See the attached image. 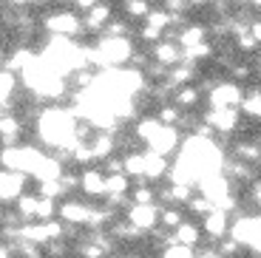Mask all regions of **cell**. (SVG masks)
Here are the masks:
<instances>
[{"label": "cell", "mask_w": 261, "mask_h": 258, "mask_svg": "<svg viewBox=\"0 0 261 258\" xmlns=\"http://www.w3.org/2000/svg\"><path fill=\"white\" fill-rule=\"evenodd\" d=\"M48 34H57V37H77L83 32V20L77 17L74 12H51L46 20H43Z\"/></svg>", "instance_id": "obj_1"}, {"label": "cell", "mask_w": 261, "mask_h": 258, "mask_svg": "<svg viewBox=\"0 0 261 258\" xmlns=\"http://www.w3.org/2000/svg\"><path fill=\"white\" fill-rule=\"evenodd\" d=\"M244 91L236 80H224V83H216V88L210 91V105L213 108H242Z\"/></svg>", "instance_id": "obj_2"}, {"label": "cell", "mask_w": 261, "mask_h": 258, "mask_svg": "<svg viewBox=\"0 0 261 258\" xmlns=\"http://www.w3.org/2000/svg\"><path fill=\"white\" fill-rule=\"evenodd\" d=\"M204 122L216 128V134H233L239 128V108H210L204 114Z\"/></svg>", "instance_id": "obj_3"}, {"label": "cell", "mask_w": 261, "mask_h": 258, "mask_svg": "<svg viewBox=\"0 0 261 258\" xmlns=\"http://www.w3.org/2000/svg\"><path fill=\"white\" fill-rule=\"evenodd\" d=\"M153 60L168 65V68H173V65L185 63V48L176 40H159V43L153 45Z\"/></svg>", "instance_id": "obj_4"}, {"label": "cell", "mask_w": 261, "mask_h": 258, "mask_svg": "<svg viewBox=\"0 0 261 258\" xmlns=\"http://www.w3.org/2000/svg\"><path fill=\"white\" fill-rule=\"evenodd\" d=\"M23 185H26V176L20 170H3V176H0V199L6 204L17 201L23 196Z\"/></svg>", "instance_id": "obj_5"}, {"label": "cell", "mask_w": 261, "mask_h": 258, "mask_svg": "<svg viewBox=\"0 0 261 258\" xmlns=\"http://www.w3.org/2000/svg\"><path fill=\"white\" fill-rule=\"evenodd\" d=\"M159 219H162V213H159L153 204H134V207H128V221L134 227H139V230H153Z\"/></svg>", "instance_id": "obj_6"}, {"label": "cell", "mask_w": 261, "mask_h": 258, "mask_svg": "<svg viewBox=\"0 0 261 258\" xmlns=\"http://www.w3.org/2000/svg\"><path fill=\"white\" fill-rule=\"evenodd\" d=\"M176 145H179V131H176V125H162V131H159V134L148 142V150L168 156V153H173V150H176Z\"/></svg>", "instance_id": "obj_7"}, {"label": "cell", "mask_w": 261, "mask_h": 258, "mask_svg": "<svg viewBox=\"0 0 261 258\" xmlns=\"http://www.w3.org/2000/svg\"><path fill=\"white\" fill-rule=\"evenodd\" d=\"M91 210H94V207H88L85 201H63L57 213H60V219H63V221L80 227V224H88V216H91Z\"/></svg>", "instance_id": "obj_8"}, {"label": "cell", "mask_w": 261, "mask_h": 258, "mask_svg": "<svg viewBox=\"0 0 261 258\" xmlns=\"http://www.w3.org/2000/svg\"><path fill=\"white\" fill-rule=\"evenodd\" d=\"M199 187H202V196H207L210 201H219L224 199V196H230V185H227V176L222 173H213V176H204L202 182H199Z\"/></svg>", "instance_id": "obj_9"}, {"label": "cell", "mask_w": 261, "mask_h": 258, "mask_svg": "<svg viewBox=\"0 0 261 258\" xmlns=\"http://www.w3.org/2000/svg\"><path fill=\"white\" fill-rule=\"evenodd\" d=\"M230 216L224 213V210H213V213H207L204 216V233H207L210 239H216V241H222L224 236L230 233Z\"/></svg>", "instance_id": "obj_10"}, {"label": "cell", "mask_w": 261, "mask_h": 258, "mask_svg": "<svg viewBox=\"0 0 261 258\" xmlns=\"http://www.w3.org/2000/svg\"><path fill=\"white\" fill-rule=\"evenodd\" d=\"M108 23H111V6H108V3H97L94 9H88V14H85V20H83L85 32L108 29Z\"/></svg>", "instance_id": "obj_11"}, {"label": "cell", "mask_w": 261, "mask_h": 258, "mask_svg": "<svg viewBox=\"0 0 261 258\" xmlns=\"http://www.w3.org/2000/svg\"><path fill=\"white\" fill-rule=\"evenodd\" d=\"M88 196H105L108 193V176L99 170H83V185H80Z\"/></svg>", "instance_id": "obj_12"}, {"label": "cell", "mask_w": 261, "mask_h": 258, "mask_svg": "<svg viewBox=\"0 0 261 258\" xmlns=\"http://www.w3.org/2000/svg\"><path fill=\"white\" fill-rule=\"evenodd\" d=\"M207 29L204 26H196V23H190V26H185V29H179V34H176V43L182 45V48H193V45H202V43H207Z\"/></svg>", "instance_id": "obj_13"}, {"label": "cell", "mask_w": 261, "mask_h": 258, "mask_svg": "<svg viewBox=\"0 0 261 258\" xmlns=\"http://www.w3.org/2000/svg\"><path fill=\"white\" fill-rule=\"evenodd\" d=\"M168 173V156L153 153V150H145V179L156 182Z\"/></svg>", "instance_id": "obj_14"}, {"label": "cell", "mask_w": 261, "mask_h": 258, "mask_svg": "<svg viewBox=\"0 0 261 258\" xmlns=\"http://www.w3.org/2000/svg\"><path fill=\"white\" fill-rule=\"evenodd\" d=\"M199 99H202V88H199V85H182V88L173 91V105H179L182 111L196 108Z\"/></svg>", "instance_id": "obj_15"}, {"label": "cell", "mask_w": 261, "mask_h": 258, "mask_svg": "<svg viewBox=\"0 0 261 258\" xmlns=\"http://www.w3.org/2000/svg\"><path fill=\"white\" fill-rule=\"evenodd\" d=\"M0 131H3V145H6V148H12V145L20 139V134H23V122H20L17 116H12V114H3Z\"/></svg>", "instance_id": "obj_16"}, {"label": "cell", "mask_w": 261, "mask_h": 258, "mask_svg": "<svg viewBox=\"0 0 261 258\" xmlns=\"http://www.w3.org/2000/svg\"><path fill=\"white\" fill-rule=\"evenodd\" d=\"M196 77V65L193 63H179L170 68L168 74V83L173 85V88H182V85H190V80Z\"/></svg>", "instance_id": "obj_17"}, {"label": "cell", "mask_w": 261, "mask_h": 258, "mask_svg": "<svg viewBox=\"0 0 261 258\" xmlns=\"http://www.w3.org/2000/svg\"><path fill=\"white\" fill-rule=\"evenodd\" d=\"M37 207H40V196L23 193L17 199V213L23 216V221H37Z\"/></svg>", "instance_id": "obj_18"}, {"label": "cell", "mask_w": 261, "mask_h": 258, "mask_svg": "<svg viewBox=\"0 0 261 258\" xmlns=\"http://www.w3.org/2000/svg\"><path fill=\"white\" fill-rule=\"evenodd\" d=\"M173 236H176V244H185V247L199 244V227L190 224V221H182V224L173 230Z\"/></svg>", "instance_id": "obj_19"}, {"label": "cell", "mask_w": 261, "mask_h": 258, "mask_svg": "<svg viewBox=\"0 0 261 258\" xmlns=\"http://www.w3.org/2000/svg\"><path fill=\"white\" fill-rule=\"evenodd\" d=\"M159 131H162V122H159V119H153V116H145V119H139V122H137V136L142 139L145 145H148L150 139L159 134Z\"/></svg>", "instance_id": "obj_20"}, {"label": "cell", "mask_w": 261, "mask_h": 258, "mask_svg": "<svg viewBox=\"0 0 261 258\" xmlns=\"http://www.w3.org/2000/svg\"><path fill=\"white\" fill-rule=\"evenodd\" d=\"M91 148H94V156H97V159H111V153H114V148H117V142H114V136H111V134H99L97 139L91 142Z\"/></svg>", "instance_id": "obj_21"}, {"label": "cell", "mask_w": 261, "mask_h": 258, "mask_svg": "<svg viewBox=\"0 0 261 258\" xmlns=\"http://www.w3.org/2000/svg\"><path fill=\"white\" fill-rule=\"evenodd\" d=\"M236 159L247 162V165L258 162L261 159V145L258 142H239V145H236Z\"/></svg>", "instance_id": "obj_22"}, {"label": "cell", "mask_w": 261, "mask_h": 258, "mask_svg": "<svg viewBox=\"0 0 261 258\" xmlns=\"http://www.w3.org/2000/svg\"><path fill=\"white\" fill-rule=\"evenodd\" d=\"M156 119L162 125H179V122H182V108H179V105H173V102H165V105H159Z\"/></svg>", "instance_id": "obj_23"}, {"label": "cell", "mask_w": 261, "mask_h": 258, "mask_svg": "<svg viewBox=\"0 0 261 258\" xmlns=\"http://www.w3.org/2000/svg\"><path fill=\"white\" fill-rule=\"evenodd\" d=\"M125 173L145 179V153H128L125 156Z\"/></svg>", "instance_id": "obj_24"}, {"label": "cell", "mask_w": 261, "mask_h": 258, "mask_svg": "<svg viewBox=\"0 0 261 258\" xmlns=\"http://www.w3.org/2000/svg\"><path fill=\"white\" fill-rule=\"evenodd\" d=\"M242 111L247 116H253V119H261V91H250L242 99Z\"/></svg>", "instance_id": "obj_25"}, {"label": "cell", "mask_w": 261, "mask_h": 258, "mask_svg": "<svg viewBox=\"0 0 261 258\" xmlns=\"http://www.w3.org/2000/svg\"><path fill=\"white\" fill-rule=\"evenodd\" d=\"M125 14H128L130 20H142L150 14V6H148V0H128L125 3Z\"/></svg>", "instance_id": "obj_26"}, {"label": "cell", "mask_w": 261, "mask_h": 258, "mask_svg": "<svg viewBox=\"0 0 261 258\" xmlns=\"http://www.w3.org/2000/svg\"><path fill=\"white\" fill-rule=\"evenodd\" d=\"M128 193V176L125 173H108V193Z\"/></svg>", "instance_id": "obj_27"}, {"label": "cell", "mask_w": 261, "mask_h": 258, "mask_svg": "<svg viewBox=\"0 0 261 258\" xmlns=\"http://www.w3.org/2000/svg\"><path fill=\"white\" fill-rule=\"evenodd\" d=\"M65 193V185L60 179L54 182H40V196H46V199H57V196Z\"/></svg>", "instance_id": "obj_28"}, {"label": "cell", "mask_w": 261, "mask_h": 258, "mask_svg": "<svg viewBox=\"0 0 261 258\" xmlns=\"http://www.w3.org/2000/svg\"><path fill=\"white\" fill-rule=\"evenodd\" d=\"M227 173L233 176V179H239V182H247L250 179V165L242 162V159H236L233 165H227Z\"/></svg>", "instance_id": "obj_29"}, {"label": "cell", "mask_w": 261, "mask_h": 258, "mask_svg": "<svg viewBox=\"0 0 261 258\" xmlns=\"http://www.w3.org/2000/svg\"><path fill=\"white\" fill-rule=\"evenodd\" d=\"M162 258H196V255H193V247H185V244H170V247H165Z\"/></svg>", "instance_id": "obj_30"}, {"label": "cell", "mask_w": 261, "mask_h": 258, "mask_svg": "<svg viewBox=\"0 0 261 258\" xmlns=\"http://www.w3.org/2000/svg\"><path fill=\"white\" fill-rule=\"evenodd\" d=\"M188 204H190V210H193V213H202V216H207V213H213V210H216V204L207 199V196H202V199L196 196V199L188 201Z\"/></svg>", "instance_id": "obj_31"}, {"label": "cell", "mask_w": 261, "mask_h": 258, "mask_svg": "<svg viewBox=\"0 0 261 258\" xmlns=\"http://www.w3.org/2000/svg\"><path fill=\"white\" fill-rule=\"evenodd\" d=\"M139 37H142L145 43H153V45H156L159 40H165V32H162V29H156V26H148V23H145V29L139 32Z\"/></svg>", "instance_id": "obj_32"}, {"label": "cell", "mask_w": 261, "mask_h": 258, "mask_svg": "<svg viewBox=\"0 0 261 258\" xmlns=\"http://www.w3.org/2000/svg\"><path fill=\"white\" fill-rule=\"evenodd\" d=\"M128 32H130V26L125 20H111L108 29H105V34H111V37H128Z\"/></svg>", "instance_id": "obj_33"}, {"label": "cell", "mask_w": 261, "mask_h": 258, "mask_svg": "<svg viewBox=\"0 0 261 258\" xmlns=\"http://www.w3.org/2000/svg\"><path fill=\"white\" fill-rule=\"evenodd\" d=\"M239 244H242V241H236L233 236H230V239H222V244H219V255H222V258H233L236 252H239Z\"/></svg>", "instance_id": "obj_34"}, {"label": "cell", "mask_w": 261, "mask_h": 258, "mask_svg": "<svg viewBox=\"0 0 261 258\" xmlns=\"http://www.w3.org/2000/svg\"><path fill=\"white\" fill-rule=\"evenodd\" d=\"M182 221L185 219H182V213H179V210H165V213H162V224L168 227V230H176Z\"/></svg>", "instance_id": "obj_35"}, {"label": "cell", "mask_w": 261, "mask_h": 258, "mask_svg": "<svg viewBox=\"0 0 261 258\" xmlns=\"http://www.w3.org/2000/svg\"><path fill=\"white\" fill-rule=\"evenodd\" d=\"M190 187L193 185H170V193H173V201H190Z\"/></svg>", "instance_id": "obj_36"}, {"label": "cell", "mask_w": 261, "mask_h": 258, "mask_svg": "<svg viewBox=\"0 0 261 258\" xmlns=\"http://www.w3.org/2000/svg\"><path fill=\"white\" fill-rule=\"evenodd\" d=\"M134 204H153V190L150 187H137L134 190Z\"/></svg>", "instance_id": "obj_37"}, {"label": "cell", "mask_w": 261, "mask_h": 258, "mask_svg": "<svg viewBox=\"0 0 261 258\" xmlns=\"http://www.w3.org/2000/svg\"><path fill=\"white\" fill-rule=\"evenodd\" d=\"M190 0H165V9H168L170 14H182L185 9H188Z\"/></svg>", "instance_id": "obj_38"}, {"label": "cell", "mask_w": 261, "mask_h": 258, "mask_svg": "<svg viewBox=\"0 0 261 258\" xmlns=\"http://www.w3.org/2000/svg\"><path fill=\"white\" fill-rule=\"evenodd\" d=\"M148 57H145V54H137L134 51V57H130V68H137V71H145V68H148Z\"/></svg>", "instance_id": "obj_39"}, {"label": "cell", "mask_w": 261, "mask_h": 258, "mask_svg": "<svg viewBox=\"0 0 261 258\" xmlns=\"http://www.w3.org/2000/svg\"><path fill=\"white\" fill-rule=\"evenodd\" d=\"M210 6L216 14H224V17L230 14V0H210Z\"/></svg>", "instance_id": "obj_40"}, {"label": "cell", "mask_w": 261, "mask_h": 258, "mask_svg": "<svg viewBox=\"0 0 261 258\" xmlns=\"http://www.w3.org/2000/svg\"><path fill=\"white\" fill-rule=\"evenodd\" d=\"M250 77V65H233V80H247Z\"/></svg>", "instance_id": "obj_41"}, {"label": "cell", "mask_w": 261, "mask_h": 258, "mask_svg": "<svg viewBox=\"0 0 261 258\" xmlns=\"http://www.w3.org/2000/svg\"><path fill=\"white\" fill-rule=\"evenodd\" d=\"M250 32H253V37L258 40V45H261V20H253V23H250Z\"/></svg>", "instance_id": "obj_42"}, {"label": "cell", "mask_w": 261, "mask_h": 258, "mask_svg": "<svg viewBox=\"0 0 261 258\" xmlns=\"http://www.w3.org/2000/svg\"><path fill=\"white\" fill-rule=\"evenodd\" d=\"M250 196H253V201L261 207V182H255V185H253V193H250Z\"/></svg>", "instance_id": "obj_43"}, {"label": "cell", "mask_w": 261, "mask_h": 258, "mask_svg": "<svg viewBox=\"0 0 261 258\" xmlns=\"http://www.w3.org/2000/svg\"><path fill=\"white\" fill-rule=\"evenodd\" d=\"M12 252H14V250L6 244V247H3V255H0V258H12Z\"/></svg>", "instance_id": "obj_44"}, {"label": "cell", "mask_w": 261, "mask_h": 258, "mask_svg": "<svg viewBox=\"0 0 261 258\" xmlns=\"http://www.w3.org/2000/svg\"><path fill=\"white\" fill-rule=\"evenodd\" d=\"M255 71L261 74V54H258V57H255Z\"/></svg>", "instance_id": "obj_45"}, {"label": "cell", "mask_w": 261, "mask_h": 258, "mask_svg": "<svg viewBox=\"0 0 261 258\" xmlns=\"http://www.w3.org/2000/svg\"><path fill=\"white\" fill-rule=\"evenodd\" d=\"M250 3H255V6H258V9H261V0H250Z\"/></svg>", "instance_id": "obj_46"}, {"label": "cell", "mask_w": 261, "mask_h": 258, "mask_svg": "<svg viewBox=\"0 0 261 258\" xmlns=\"http://www.w3.org/2000/svg\"><path fill=\"white\" fill-rule=\"evenodd\" d=\"M190 3H207V0H190Z\"/></svg>", "instance_id": "obj_47"}, {"label": "cell", "mask_w": 261, "mask_h": 258, "mask_svg": "<svg viewBox=\"0 0 261 258\" xmlns=\"http://www.w3.org/2000/svg\"><path fill=\"white\" fill-rule=\"evenodd\" d=\"M125 3H128V0H125Z\"/></svg>", "instance_id": "obj_48"}, {"label": "cell", "mask_w": 261, "mask_h": 258, "mask_svg": "<svg viewBox=\"0 0 261 258\" xmlns=\"http://www.w3.org/2000/svg\"><path fill=\"white\" fill-rule=\"evenodd\" d=\"M244 3H247V0H244Z\"/></svg>", "instance_id": "obj_49"}, {"label": "cell", "mask_w": 261, "mask_h": 258, "mask_svg": "<svg viewBox=\"0 0 261 258\" xmlns=\"http://www.w3.org/2000/svg\"><path fill=\"white\" fill-rule=\"evenodd\" d=\"M219 258H222V255H219Z\"/></svg>", "instance_id": "obj_50"}]
</instances>
